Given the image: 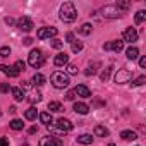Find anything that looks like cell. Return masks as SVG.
Returning <instances> with one entry per match:
<instances>
[{"label": "cell", "instance_id": "obj_6", "mask_svg": "<svg viewBox=\"0 0 146 146\" xmlns=\"http://www.w3.org/2000/svg\"><path fill=\"white\" fill-rule=\"evenodd\" d=\"M102 14H103V17H107V19H117V17L122 16V12H120L115 5H105V7L102 9Z\"/></svg>", "mask_w": 146, "mask_h": 146}, {"label": "cell", "instance_id": "obj_31", "mask_svg": "<svg viewBox=\"0 0 146 146\" xmlns=\"http://www.w3.org/2000/svg\"><path fill=\"white\" fill-rule=\"evenodd\" d=\"M50 46H52V48H57V50H60V48L64 46V41H60V40L53 38V40L50 41Z\"/></svg>", "mask_w": 146, "mask_h": 146}, {"label": "cell", "instance_id": "obj_34", "mask_svg": "<svg viewBox=\"0 0 146 146\" xmlns=\"http://www.w3.org/2000/svg\"><path fill=\"white\" fill-rule=\"evenodd\" d=\"M11 55V48L9 46H2L0 48V57H9Z\"/></svg>", "mask_w": 146, "mask_h": 146}, {"label": "cell", "instance_id": "obj_26", "mask_svg": "<svg viewBox=\"0 0 146 146\" xmlns=\"http://www.w3.org/2000/svg\"><path fill=\"white\" fill-rule=\"evenodd\" d=\"M95 134L100 137H105V136H108V129L103 125H95Z\"/></svg>", "mask_w": 146, "mask_h": 146}, {"label": "cell", "instance_id": "obj_38", "mask_svg": "<svg viewBox=\"0 0 146 146\" xmlns=\"http://www.w3.org/2000/svg\"><path fill=\"white\" fill-rule=\"evenodd\" d=\"M144 83H146V78H144V76H139V78L134 81V84H136V86H141V84H144Z\"/></svg>", "mask_w": 146, "mask_h": 146}, {"label": "cell", "instance_id": "obj_45", "mask_svg": "<svg viewBox=\"0 0 146 146\" xmlns=\"http://www.w3.org/2000/svg\"><path fill=\"white\" fill-rule=\"evenodd\" d=\"M36 131H38V125H33V127H31V129H29V134H35V132H36Z\"/></svg>", "mask_w": 146, "mask_h": 146}, {"label": "cell", "instance_id": "obj_13", "mask_svg": "<svg viewBox=\"0 0 146 146\" xmlns=\"http://www.w3.org/2000/svg\"><path fill=\"white\" fill-rule=\"evenodd\" d=\"M53 64H55L57 67H62V65H67V64H69V55H67L65 52H62V53H58V55H55V58H53Z\"/></svg>", "mask_w": 146, "mask_h": 146}, {"label": "cell", "instance_id": "obj_41", "mask_svg": "<svg viewBox=\"0 0 146 146\" xmlns=\"http://www.w3.org/2000/svg\"><path fill=\"white\" fill-rule=\"evenodd\" d=\"M65 40H67L69 43H72V41H74V35H72V33H67V35H65Z\"/></svg>", "mask_w": 146, "mask_h": 146}, {"label": "cell", "instance_id": "obj_7", "mask_svg": "<svg viewBox=\"0 0 146 146\" xmlns=\"http://www.w3.org/2000/svg\"><path fill=\"white\" fill-rule=\"evenodd\" d=\"M131 78H132L131 70H127V69H119L117 74H115V83H117V84H125V83L131 81Z\"/></svg>", "mask_w": 146, "mask_h": 146}, {"label": "cell", "instance_id": "obj_29", "mask_svg": "<svg viewBox=\"0 0 146 146\" xmlns=\"http://www.w3.org/2000/svg\"><path fill=\"white\" fill-rule=\"evenodd\" d=\"M70 48H72V52H74V53H79L83 50V43L81 41H72L70 43Z\"/></svg>", "mask_w": 146, "mask_h": 146}, {"label": "cell", "instance_id": "obj_9", "mask_svg": "<svg viewBox=\"0 0 146 146\" xmlns=\"http://www.w3.org/2000/svg\"><path fill=\"white\" fill-rule=\"evenodd\" d=\"M16 26H17L21 31H26V33H29V31L33 29V21H31L28 16H23V17H19V19H17Z\"/></svg>", "mask_w": 146, "mask_h": 146}, {"label": "cell", "instance_id": "obj_37", "mask_svg": "<svg viewBox=\"0 0 146 146\" xmlns=\"http://www.w3.org/2000/svg\"><path fill=\"white\" fill-rule=\"evenodd\" d=\"M65 98H67V100H70V102H72V100H76V93H74V90H70V91H67Z\"/></svg>", "mask_w": 146, "mask_h": 146}, {"label": "cell", "instance_id": "obj_14", "mask_svg": "<svg viewBox=\"0 0 146 146\" xmlns=\"http://www.w3.org/2000/svg\"><path fill=\"white\" fill-rule=\"evenodd\" d=\"M0 70H2L5 76H9V78H17V76H19V72L16 70V67H11V65L0 64Z\"/></svg>", "mask_w": 146, "mask_h": 146}, {"label": "cell", "instance_id": "obj_43", "mask_svg": "<svg viewBox=\"0 0 146 146\" xmlns=\"http://www.w3.org/2000/svg\"><path fill=\"white\" fill-rule=\"evenodd\" d=\"M23 43L28 46V45H31V43H33V38H24V40H23Z\"/></svg>", "mask_w": 146, "mask_h": 146}, {"label": "cell", "instance_id": "obj_21", "mask_svg": "<svg viewBox=\"0 0 146 146\" xmlns=\"http://www.w3.org/2000/svg\"><path fill=\"white\" fill-rule=\"evenodd\" d=\"M33 84H35V86H41V84H45V76L40 74V72H36V74L33 76Z\"/></svg>", "mask_w": 146, "mask_h": 146}, {"label": "cell", "instance_id": "obj_12", "mask_svg": "<svg viewBox=\"0 0 146 146\" xmlns=\"http://www.w3.org/2000/svg\"><path fill=\"white\" fill-rule=\"evenodd\" d=\"M107 52L108 50H113V52H122L124 50V41H110V43H105V46H103Z\"/></svg>", "mask_w": 146, "mask_h": 146}, {"label": "cell", "instance_id": "obj_4", "mask_svg": "<svg viewBox=\"0 0 146 146\" xmlns=\"http://www.w3.org/2000/svg\"><path fill=\"white\" fill-rule=\"evenodd\" d=\"M28 64H29L31 67H35V69H40V67L45 64V55H43V52L38 50V48H33V50L29 52V55H28Z\"/></svg>", "mask_w": 146, "mask_h": 146}, {"label": "cell", "instance_id": "obj_27", "mask_svg": "<svg viewBox=\"0 0 146 146\" xmlns=\"http://www.w3.org/2000/svg\"><path fill=\"white\" fill-rule=\"evenodd\" d=\"M78 143H81V144H91L93 137L90 134H81V136H78Z\"/></svg>", "mask_w": 146, "mask_h": 146}, {"label": "cell", "instance_id": "obj_39", "mask_svg": "<svg viewBox=\"0 0 146 146\" xmlns=\"http://www.w3.org/2000/svg\"><path fill=\"white\" fill-rule=\"evenodd\" d=\"M139 67H141V69L146 67V57H141V58H139Z\"/></svg>", "mask_w": 146, "mask_h": 146}, {"label": "cell", "instance_id": "obj_22", "mask_svg": "<svg viewBox=\"0 0 146 146\" xmlns=\"http://www.w3.org/2000/svg\"><path fill=\"white\" fill-rule=\"evenodd\" d=\"M91 29H93V26H91L90 23H84V24H83V26H81V28H79L78 31H79L81 35H84V36H88V35H91Z\"/></svg>", "mask_w": 146, "mask_h": 146}, {"label": "cell", "instance_id": "obj_28", "mask_svg": "<svg viewBox=\"0 0 146 146\" xmlns=\"http://www.w3.org/2000/svg\"><path fill=\"white\" fill-rule=\"evenodd\" d=\"M110 74H112V67H107V69L102 72V74H100V79H102L103 83H107V81L110 79Z\"/></svg>", "mask_w": 146, "mask_h": 146}, {"label": "cell", "instance_id": "obj_47", "mask_svg": "<svg viewBox=\"0 0 146 146\" xmlns=\"http://www.w3.org/2000/svg\"><path fill=\"white\" fill-rule=\"evenodd\" d=\"M9 112H11V113H16L17 110H16V107H11V108H9Z\"/></svg>", "mask_w": 146, "mask_h": 146}, {"label": "cell", "instance_id": "obj_35", "mask_svg": "<svg viewBox=\"0 0 146 146\" xmlns=\"http://www.w3.org/2000/svg\"><path fill=\"white\" fill-rule=\"evenodd\" d=\"M24 69H26V64H24L23 60H17V62H16V70L21 72V70H24Z\"/></svg>", "mask_w": 146, "mask_h": 146}, {"label": "cell", "instance_id": "obj_24", "mask_svg": "<svg viewBox=\"0 0 146 146\" xmlns=\"http://www.w3.org/2000/svg\"><path fill=\"white\" fill-rule=\"evenodd\" d=\"M40 120H41L43 124L50 125V124H52V113H50V112H41V113H40Z\"/></svg>", "mask_w": 146, "mask_h": 146}, {"label": "cell", "instance_id": "obj_36", "mask_svg": "<svg viewBox=\"0 0 146 146\" xmlns=\"http://www.w3.org/2000/svg\"><path fill=\"white\" fill-rule=\"evenodd\" d=\"M9 91H11L9 83H2V84H0V93H9Z\"/></svg>", "mask_w": 146, "mask_h": 146}, {"label": "cell", "instance_id": "obj_1", "mask_svg": "<svg viewBox=\"0 0 146 146\" xmlns=\"http://www.w3.org/2000/svg\"><path fill=\"white\" fill-rule=\"evenodd\" d=\"M46 127H48L50 132H53V134H60V136H64V134H67V132H70L72 129H74L72 122L67 120V119H58L55 124H50V125H46Z\"/></svg>", "mask_w": 146, "mask_h": 146}, {"label": "cell", "instance_id": "obj_40", "mask_svg": "<svg viewBox=\"0 0 146 146\" xmlns=\"http://www.w3.org/2000/svg\"><path fill=\"white\" fill-rule=\"evenodd\" d=\"M0 146H9V139L7 137H0Z\"/></svg>", "mask_w": 146, "mask_h": 146}, {"label": "cell", "instance_id": "obj_5", "mask_svg": "<svg viewBox=\"0 0 146 146\" xmlns=\"http://www.w3.org/2000/svg\"><path fill=\"white\" fill-rule=\"evenodd\" d=\"M38 146H64V141L57 136H45L40 139Z\"/></svg>", "mask_w": 146, "mask_h": 146}, {"label": "cell", "instance_id": "obj_25", "mask_svg": "<svg viewBox=\"0 0 146 146\" xmlns=\"http://www.w3.org/2000/svg\"><path fill=\"white\" fill-rule=\"evenodd\" d=\"M9 125H11V129H14V131H23V129H24V124H23V120H19V119H14Z\"/></svg>", "mask_w": 146, "mask_h": 146}, {"label": "cell", "instance_id": "obj_11", "mask_svg": "<svg viewBox=\"0 0 146 146\" xmlns=\"http://www.w3.org/2000/svg\"><path fill=\"white\" fill-rule=\"evenodd\" d=\"M74 93H76L78 96H83V98H91V91H90V88L84 86V84H78V86L74 88Z\"/></svg>", "mask_w": 146, "mask_h": 146}, {"label": "cell", "instance_id": "obj_30", "mask_svg": "<svg viewBox=\"0 0 146 146\" xmlns=\"http://www.w3.org/2000/svg\"><path fill=\"white\" fill-rule=\"evenodd\" d=\"M144 19H146V11H139V12L136 14V17H134L136 24H141V23H143Z\"/></svg>", "mask_w": 146, "mask_h": 146}, {"label": "cell", "instance_id": "obj_10", "mask_svg": "<svg viewBox=\"0 0 146 146\" xmlns=\"http://www.w3.org/2000/svg\"><path fill=\"white\" fill-rule=\"evenodd\" d=\"M124 41H129V43H134V41H137V31L134 29V28H127L125 31H124Z\"/></svg>", "mask_w": 146, "mask_h": 146}, {"label": "cell", "instance_id": "obj_16", "mask_svg": "<svg viewBox=\"0 0 146 146\" xmlns=\"http://www.w3.org/2000/svg\"><path fill=\"white\" fill-rule=\"evenodd\" d=\"M74 112H76V113H81V115H86V113H90V107H88L86 103L76 102V103H74Z\"/></svg>", "mask_w": 146, "mask_h": 146}, {"label": "cell", "instance_id": "obj_49", "mask_svg": "<svg viewBox=\"0 0 146 146\" xmlns=\"http://www.w3.org/2000/svg\"><path fill=\"white\" fill-rule=\"evenodd\" d=\"M0 117H2V112H0Z\"/></svg>", "mask_w": 146, "mask_h": 146}, {"label": "cell", "instance_id": "obj_33", "mask_svg": "<svg viewBox=\"0 0 146 146\" xmlns=\"http://www.w3.org/2000/svg\"><path fill=\"white\" fill-rule=\"evenodd\" d=\"M67 72H69V74H72V76H76L78 74V67L74 64H67Z\"/></svg>", "mask_w": 146, "mask_h": 146}, {"label": "cell", "instance_id": "obj_42", "mask_svg": "<svg viewBox=\"0 0 146 146\" xmlns=\"http://www.w3.org/2000/svg\"><path fill=\"white\" fill-rule=\"evenodd\" d=\"M84 74H86V76H93V74H95V69H93V67L86 69V70H84Z\"/></svg>", "mask_w": 146, "mask_h": 146}, {"label": "cell", "instance_id": "obj_2", "mask_svg": "<svg viewBox=\"0 0 146 146\" xmlns=\"http://www.w3.org/2000/svg\"><path fill=\"white\" fill-rule=\"evenodd\" d=\"M76 17H78V11L72 2H64L60 5V19L64 23H72L76 21Z\"/></svg>", "mask_w": 146, "mask_h": 146}, {"label": "cell", "instance_id": "obj_46", "mask_svg": "<svg viewBox=\"0 0 146 146\" xmlns=\"http://www.w3.org/2000/svg\"><path fill=\"white\" fill-rule=\"evenodd\" d=\"M95 105H105V102H100V100H95Z\"/></svg>", "mask_w": 146, "mask_h": 146}, {"label": "cell", "instance_id": "obj_48", "mask_svg": "<svg viewBox=\"0 0 146 146\" xmlns=\"http://www.w3.org/2000/svg\"><path fill=\"white\" fill-rule=\"evenodd\" d=\"M108 146H115V144H112V143H110V144H108Z\"/></svg>", "mask_w": 146, "mask_h": 146}, {"label": "cell", "instance_id": "obj_15", "mask_svg": "<svg viewBox=\"0 0 146 146\" xmlns=\"http://www.w3.org/2000/svg\"><path fill=\"white\" fill-rule=\"evenodd\" d=\"M28 88H29V93H28V100H29L31 103H38V102H41V93H40L38 90L31 88V86H28Z\"/></svg>", "mask_w": 146, "mask_h": 146}, {"label": "cell", "instance_id": "obj_32", "mask_svg": "<svg viewBox=\"0 0 146 146\" xmlns=\"http://www.w3.org/2000/svg\"><path fill=\"white\" fill-rule=\"evenodd\" d=\"M115 7H117L119 11H120V9H122V11H127V9L131 7V2H117Z\"/></svg>", "mask_w": 146, "mask_h": 146}, {"label": "cell", "instance_id": "obj_23", "mask_svg": "<svg viewBox=\"0 0 146 146\" xmlns=\"http://www.w3.org/2000/svg\"><path fill=\"white\" fill-rule=\"evenodd\" d=\"M48 110H50V112H62L64 107H62V103H58V102H50V103H48Z\"/></svg>", "mask_w": 146, "mask_h": 146}, {"label": "cell", "instance_id": "obj_19", "mask_svg": "<svg viewBox=\"0 0 146 146\" xmlns=\"http://www.w3.org/2000/svg\"><path fill=\"white\" fill-rule=\"evenodd\" d=\"M125 55H127V58H129V60H136V58L139 57V50H137L136 46H129V48H127V52H125Z\"/></svg>", "mask_w": 146, "mask_h": 146}, {"label": "cell", "instance_id": "obj_20", "mask_svg": "<svg viewBox=\"0 0 146 146\" xmlns=\"http://www.w3.org/2000/svg\"><path fill=\"white\" fill-rule=\"evenodd\" d=\"M36 115H38V112H36V108H35V107H29V108L24 112V117H26L28 120H35V119H36Z\"/></svg>", "mask_w": 146, "mask_h": 146}, {"label": "cell", "instance_id": "obj_8", "mask_svg": "<svg viewBox=\"0 0 146 146\" xmlns=\"http://www.w3.org/2000/svg\"><path fill=\"white\" fill-rule=\"evenodd\" d=\"M57 28H40L38 29V33H36V36H38V40H50V38H53V36H57Z\"/></svg>", "mask_w": 146, "mask_h": 146}, {"label": "cell", "instance_id": "obj_17", "mask_svg": "<svg viewBox=\"0 0 146 146\" xmlns=\"http://www.w3.org/2000/svg\"><path fill=\"white\" fill-rule=\"evenodd\" d=\"M11 91H12V96H14L16 102H23L26 98V95H24V91L21 88H11Z\"/></svg>", "mask_w": 146, "mask_h": 146}, {"label": "cell", "instance_id": "obj_44", "mask_svg": "<svg viewBox=\"0 0 146 146\" xmlns=\"http://www.w3.org/2000/svg\"><path fill=\"white\" fill-rule=\"evenodd\" d=\"M5 24H9V26L14 24V19H12V17H5Z\"/></svg>", "mask_w": 146, "mask_h": 146}, {"label": "cell", "instance_id": "obj_3", "mask_svg": "<svg viewBox=\"0 0 146 146\" xmlns=\"http://www.w3.org/2000/svg\"><path fill=\"white\" fill-rule=\"evenodd\" d=\"M50 83H52L55 88L62 90V88H67L70 81H69V76H67V74H64L62 70H55L53 74L50 76Z\"/></svg>", "mask_w": 146, "mask_h": 146}, {"label": "cell", "instance_id": "obj_18", "mask_svg": "<svg viewBox=\"0 0 146 146\" xmlns=\"http://www.w3.org/2000/svg\"><path fill=\"white\" fill-rule=\"evenodd\" d=\"M120 137L124 141H134V139H137V134L134 131H122L120 132Z\"/></svg>", "mask_w": 146, "mask_h": 146}]
</instances>
